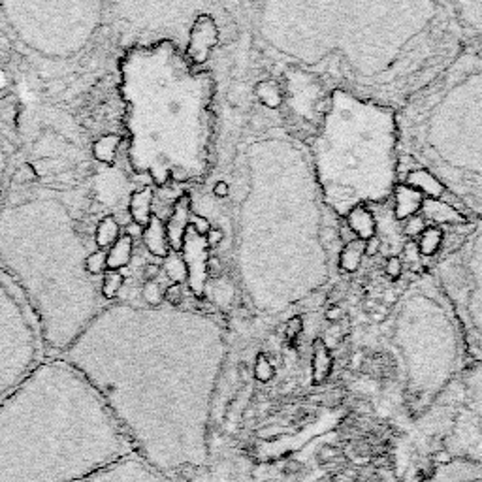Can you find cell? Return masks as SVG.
Instances as JSON below:
<instances>
[{
  "label": "cell",
  "instance_id": "cell-12",
  "mask_svg": "<svg viewBox=\"0 0 482 482\" xmlns=\"http://www.w3.org/2000/svg\"><path fill=\"white\" fill-rule=\"evenodd\" d=\"M142 240L145 249L153 256L166 258V256L170 255V243H168V236H166V225L157 215H153L149 225L143 228Z\"/></svg>",
  "mask_w": 482,
  "mask_h": 482
},
{
  "label": "cell",
  "instance_id": "cell-34",
  "mask_svg": "<svg viewBox=\"0 0 482 482\" xmlns=\"http://www.w3.org/2000/svg\"><path fill=\"white\" fill-rule=\"evenodd\" d=\"M158 275H160V266H157V264L145 266V271H143V279L145 281H157Z\"/></svg>",
  "mask_w": 482,
  "mask_h": 482
},
{
  "label": "cell",
  "instance_id": "cell-19",
  "mask_svg": "<svg viewBox=\"0 0 482 482\" xmlns=\"http://www.w3.org/2000/svg\"><path fill=\"white\" fill-rule=\"evenodd\" d=\"M407 183L411 188H420L426 194H429L433 200L443 194V185L426 170H414L407 175Z\"/></svg>",
  "mask_w": 482,
  "mask_h": 482
},
{
  "label": "cell",
  "instance_id": "cell-41",
  "mask_svg": "<svg viewBox=\"0 0 482 482\" xmlns=\"http://www.w3.org/2000/svg\"><path fill=\"white\" fill-rule=\"evenodd\" d=\"M326 315H328V318H330V320H338V318H341V315H343V313H341V309L339 307H333V309H330Z\"/></svg>",
  "mask_w": 482,
  "mask_h": 482
},
{
  "label": "cell",
  "instance_id": "cell-8",
  "mask_svg": "<svg viewBox=\"0 0 482 482\" xmlns=\"http://www.w3.org/2000/svg\"><path fill=\"white\" fill-rule=\"evenodd\" d=\"M426 482H482V461L471 458H452L433 469Z\"/></svg>",
  "mask_w": 482,
  "mask_h": 482
},
{
  "label": "cell",
  "instance_id": "cell-22",
  "mask_svg": "<svg viewBox=\"0 0 482 482\" xmlns=\"http://www.w3.org/2000/svg\"><path fill=\"white\" fill-rule=\"evenodd\" d=\"M85 270L89 273L90 277L102 279L107 273V251H100L94 249L87 260H85Z\"/></svg>",
  "mask_w": 482,
  "mask_h": 482
},
{
  "label": "cell",
  "instance_id": "cell-6",
  "mask_svg": "<svg viewBox=\"0 0 482 482\" xmlns=\"http://www.w3.org/2000/svg\"><path fill=\"white\" fill-rule=\"evenodd\" d=\"M77 482H172L164 474L151 467L136 452L128 454L125 458L113 461L110 466L98 469L89 477Z\"/></svg>",
  "mask_w": 482,
  "mask_h": 482
},
{
  "label": "cell",
  "instance_id": "cell-20",
  "mask_svg": "<svg viewBox=\"0 0 482 482\" xmlns=\"http://www.w3.org/2000/svg\"><path fill=\"white\" fill-rule=\"evenodd\" d=\"M125 285V275L120 271H107L104 277H102V285H100V296L105 303H112L117 301L120 296Z\"/></svg>",
  "mask_w": 482,
  "mask_h": 482
},
{
  "label": "cell",
  "instance_id": "cell-38",
  "mask_svg": "<svg viewBox=\"0 0 482 482\" xmlns=\"http://www.w3.org/2000/svg\"><path fill=\"white\" fill-rule=\"evenodd\" d=\"M405 256L409 260H414V258L418 256V245H416L414 241H409L405 245Z\"/></svg>",
  "mask_w": 482,
  "mask_h": 482
},
{
  "label": "cell",
  "instance_id": "cell-15",
  "mask_svg": "<svg viewBox=\"0 0 482 482\" xmlns=\"http://www.w3.org/2000/svg\"><path fill=\"white\" fill-rule=\"evenodd\" d=\"M120 140L119 134H105L100 136L98 140H94L92 147H90V153L97 162L105 166H113L115 160L119 157V149H120Z\"/></svg>",
  "mask_w": 482,
  "mask_h": 482
},
{
  "label": "cell",
  "instance_id": "cell-16",
  "mask_svg": "<svg viewBox=\"0 0 482 482\" xmlns=\"http://www.w3.org/2000/svg\"><path fill=\"white\" fill-rule=\"evenodd\" d=\"M346 223H348V228H351L362 241H368L371 240V238H375V218H373V215H371L368 210H364V207L353 210L348 213Z\"/></svg>",
  "mask_w": 482,
  "mask_h": 482
},
{
  "label": "cell",
  "instance_id": "cell-30",
  "mask_svg": "<svg viewBox=\"0 0 482 482\" xmlns=\"http://www.w3.org/2000/svg\"><path fill=\"white\" fill-rule=\"evenodd\" d=\"M303 330V320H301L300 316H294V318H290L288 322H286V338L288 339H294L300 331Z\"/></svg>",
  "mask_w": 482,
  "mask_h": 482
},
{
  "label": "cell",
  "instance_id": "cell-3",
  "mask_svg": "<svg viewBox=\"0 0 482 482\" xmlns=\"http://www.w3.org/2000/svg\"><path fill=\"white\" fill-rule=\"evenodd\" d=\"M132 452L94 388L60 358L0 403V482H77Z\"/></svg>",
  "mask_w": 482,
  "mask_h": 482
},
{
  "label": "cell",
  "instance_id": "cell-14",
  "mask_svg": "<svg viewBox=\"0 0 482 482\" xmlns=\"http://www.w3.org/2000/svg\"><path fill=\"white\" fill-rule=\"evenodd\" d=\"M134 253V240L127 233H120V238L112 247L107 249V271H120L127 268L132 260Z\"/></svg>",
  "mask_w": 482,
  "mask_h": 482
},
{
  "label": "cell",
  "instance_id": "cell-26",
  "mask_svg": "<svg viewBox=\"0 0 482 482\" xmlns=\"http://www.w3.org/2000/svg\"><path fill=\"white\" fill-rule=\"evenodd\" d=\"M256 89H258L256 92H258L260 100H262L264 104L268 105V107H277V105L281 104V92H279L277 83L264 81L260 83Z\"/></svg>",
  "mask_w": 482,
  "mask_h": 482
},
{
  "label": "cell",
  "instance_id": "cell-2",
  "mask_svg": "<svg viewBox=\"0 0 482 482\" xmlns=\"http://www.w3.org/2000/svg\"><path fill=\"white\" fill-rule=\"evenodd\" d=\"M90 243L64 190L12 185L0 205V268L30 303L49 358H59L105 305L102 279L85 270Z\"/></svg>",
  "mask_w": 482,
  "mask_h": 482
},
{
  "label": "cell",
  "instance_id": "cell-18",
  "mask_svg": "<svg viewBox=\"0 0 482 482\" xmlns=\"http://www.w3.org/2000/svg\"><path fill=\"white\" fill-rule=\"evenodd\" d=\"M422 210H424V217L433 223H459L461 215L458 211H454L451 205L439 202V200H424L422 203Z\"/></svg>",
  "mask_w": 482,
  "mask_h": 482
},
{
  "label": "cell",
  "instance_id": "cell-1",
  "mask_svg": "<svg viewBox=\"0 0 482 482\" xmlns=\"http://www.w3.org/2000/svg\"><path fill=\"white\" fill-rule=\"evenodd\" d=\"M187 315L112 301L60 360L94 388L134 452L172 482H210L217 422L210 388L179 351Z\"/></svg>",
  "mask_w": 482,
  "mask_h": 482
},
{
  "label": "cell",
  "instance_id": "cell-24",
  "mask_svg": "<svg viewBox=\"0 0 482 482\" xmlns=\"http://www.w3.org/2000/svg\"><path fill=\"white\" fill-rule=\"evenodd\" d=\"M140 296H142V301L145 303V307L151 309H158L162 305V301H164V290H162V286L158 285L157 281H145Z\"/></svg>",
  "mask_w": 482,
  "mask_h": 482
},
{
  "label": "cell",
  "instance_id": "cell-36",
  "mask_svg": "<svg viewBox=\"0 0 482 482\" xmlns=\"http://www.w3.org/2000/svg\"><path fill=\"white\" fill-rule=\"evenodd\" d=\"M220 241H223V230L220 228H211L210 232H207V243H210L211 247H215Z\"/></svg>",
  "mask_w": 482,
  "mask_h": 482
},
{
  "label": "cell",
  "instance_id": "cell-17",
  "mask_svg": "<svg viewBox=\"0 0 482 482\" xmlns=\"http://www.w3.org/2000/svg\"><path fill=\"white\" fill-rule=\"evenodd\" d=\"M424 198L418 190L411 187H399L398 188V203H396V213L399 218L413 217L416 211L420 210Z\"/></svg>",
  "mask_w": 482,
  "mask_h": 482
},
{
  "label": "cell",
  "instance_id": "cell-33",
  "mask_svg": "<svg viewBox=\"0 0 482 482\" xmlns=\"http://www.w3.org/2000/svg\"><path fill=\"white\" fill-rule=\"evenodd\" d=\"M192 226H194V230L200 233V236H203V233H207L211 230L210 220H207V218L200 217V215L192 218Z\"/></svg>",
  "mask_w": 482,
  "mask_h": 482
},
{
  "label": "cell",
  "instance_id": "cell-25",
  "mask_svg": "<svg viewBox=\"0 0 482 482\" xmlns=\"http://www.w3.org/2000/svg\"><path fill=\"white\" fill-rule=\"evenodd\" d=\"M441 241H443V233H441V230L439 228H428V230H424L422 232V238H420V245H418V249L422 251V255H433L437 249L441 247Z\"/></svg>",
  "mask_w": 482,
  "mask_h": 482
},
{
  "label": "cell",
  "instance_id": "cell-40",
  "mask_svg": "<svg viewBox=\"0 0 482 482\" xmlns=\"http://www.w3.org/2000/svg\"><path fill=\"white\" fill-rule=\"evenodd\" d=\"M142 233H143L142 226L134 225V223H130V225L127 226V236H128V238H132V240H134V236L138 238V236H142Z\"/></svg>",
  "mask_w": 482,
  "mask_h": 482
},
{
  "label": "cell",
  "instance_id": "cell-9",
  "mask_svg": "<svg viewBox=\"0 0 482 482\" xmlns=\"http://www.w3.org/2000/svg\"><path fill=\"white\" fill-rule=\"evenodd\" d=\"M217 38L215 32V23L211 21L210 17H198V21L192 27L190 32V42H188V55L192 57L194 62H203L207 57V49H210L213 42Z\"/></svg>",
  "mask_w": 482,
  "mask_h": 482
},
{
  "label": "cell",
  "instance_id": "cell-7",
  "mask_svg": "<svg viewBox=\"0 0 482 482\" xmlns=\"http://www.w3.org/2000/svg\"><path fill=\"white\" fill-rule=\"evenodd\" d=\"M17 151H19V145L15 142L14 130L0 115V205L6 200L8 192L12 190L15 170L19 168Z\"/></svg>",
  "mask_w": 482,
  "mask_h": 482
},
{
  "label": "cell",
  "instance_id": "cell-31",
  "mask_svg": "<svg viewBox=\"0 0 482 482\" xmlns=\"http://www.w3.org/2000/svg\"><path fill=\"white\" fill-rule=\"evenodd\" d=\"M401 268H403V264H401V260H399L398 256H390V258H388V262H386V273H388L392 279H398L399 275H401Z\"/></svg>",
  "mask_w": 482,
  "mask_h": 482
},
{
  "label": "cell",
  "instance_id": "cell-27",
  "mask_svg": "<svg viewBox=\"0 0 482 482\" xmlns=\"http://www.w3.org/2000/svg\"><path fill=\"white\" fill-rule=\"evenodd\" d=\"M330 368V356H328V351L324 343L318 339L315 341V371L316 375H326V371Z\"/></svg>",
  "mask_w": 482,
  "mask_h": 482
},
{
  "label": "cell",
  "instance_id": "cell-23",
  "mask_svg": "<svg viewBox=\"0 0 482 482\" xmlns=\"http://www.w3.org/2000/svg\"><path fill=\"white\" fill-rule=\"evenodd\" d=\"M164 271L173 285H181L188 275V270H187V266H185V262H183V258H179V256H175V255L166 256Z\"/></svg>",
  "mask_w": 482,
  "mask_h": 482
},
{
  "label": "cell",
  "instance_id": "cell-32",
  "mask_svg": "<svg viewBox=\"0 0 482 482\" xmlns=\"http://www.w3.org/2000/svg\"><path fill=\"white\" fill-rule=\"evenodd\" d=\"M164 300L170 301L172 305H177L183 300V292H181V285H172L164 292Z\"/></svg>",
  "mask_w": 482,
  "mask_h": 482
},
{
  "label": "cell",
  "instance_id": "cell-5",
  "mask_svg": "<svg viewBox=\"0 0 482 482\" xmlns=\"http://www.w3.org/2000/svg\"><path fill=\"white\" fill-rule=\"evenodd\" d=\"M49 358L44 333L19 286L0 268V403Z\"/></svg>",
  "mask_w": 482,
  "mask_h": 482
},
{
  "label": "cell",
  "instance_id": "cell-39",
  "mask_svg": "<svg viewBox=\"0 0 482 482\" xmlns=\"http://www.w3.org/2000/svg\"><path fill=\"white\" fill-rule=\"evenodd\" d=\"M207 270H210V273H213V275H218V273L223 271V264L218 262L215 256H211L210 262H207Z\"/></svg>",
  "mask_w": 482,
  "mask_h": 482
},
{
  "label": "cell",
  "instance_id": "cell-11",
  "mask_svg": "<svg viewBox=\"0 0 482 482\" xmlns=\"http://www.w3.org/2000/svg\"><path fill=\"white\" fill-rule=\"evenodd\" d=\"M188 200L187 196L179 198L175 205H173V213L168 225H166V236H168V243H170V249L173 251H179L181 245H183V238H185V230L188 226Z\"/></svg>",
  "mask_w": 482,
  "mask_h": 482
},
{
  "label": "cell",
  "instance_id": "cell-37",
  "mask_svg": "<svg viewBox=\"0 0 482 482\" xmlns=\"http://www.w3.org/2000/svg\"><path fill=\"white\" fill-rule=\"evenodd\" d=\"M379 245H381V241L377 240V238H371V240L364 243V253L368 256H373L379 251Z\"/></svg>",
  "mask_w": 482,
  "mask_h": 482
},
{
  "label": "cell",
  "instance_id": "cell-21",
  "mask_svg": "<svg viewBox=\"0 0 482 482\" xmlns=\"http://www.w3.org/2000/svg\"><path fill=\"white\" fill-rule=\"evenodd\" d=\"M364 243L366 241H351L339 258V266L345 271H356L362 262V255H364Z\"/></svg>",
  "mask_w": 482,
  "mask_h": 482
},
{
  "label": "cell",
  "instance_id": "cell-35",
  "mask_svg": "<svg viewBox=\"0 0 482 482\" xmlns=\"http://www.w3.org/2000/svg\"><path fill=\"white\" fill-rule=\"evenodd\" d=\"M213 194L217 196V198H226V196L230 194V187H228V183H226V181H217V183H215V187H213Z\"/></svg>",
  "mask_w": 482,
  "mask_h": 482
},
{
  "label": "cell",
  "instance_id": "cell-13",
  "mask_svg": "<svg viewBox=\"0 0 482 482\" xmlns=\"http://www.w3.org/2000/svg\"><path fill=\"white\" fill-rule=\"evenodd\" d=\"M120 238V225L117 218L113 215H104L100 218L94 226V232H92V243L94 249L100 251H107L112 247L115 241Z\"/></svg>",
  "mask_w": 482,
  "mask_h": 482
},
{
  "label": "cell",
  "instance_id": "cell-28",
  "mask_svg": "<svg viewBox=\"0 0 482 482\" xmlns=\"http://www.w3.org/2000/svg\"><path fill=\"white\" fill-rule=\"evenodd\" d=\"M255 375L258 377L260 381H268V379L273 375V366H271L270 362L266 360L264 356H258V360H256Z\"/></svg>",
  "mask_w": 482,
  "mask_h": 482
},
{
  "label": "cell",
  "instance_id": "cell-10",
  "mask_svg": "<svg viewBox=\"0 0 482 482\" xmlns=\"http://www.w3.org/2000/svg\"><path fill=\"white\" fill-rule=\"evenodd\" d=\"M153 198H155V192L149 185H143L142 188H138L130 194L127 207L128 215L134 225L142 226V228L149 225L151 218H153Z\"/></svg>",
  "mask_w": 482,
  "mask_h": 482
},
{
  "label": "cell",
  "instance_id": "cell-29",
  "mask_svg": "<svg viewBox=\"0 0 482 482\" xmlns=\"http://www.w3.org/2000/svg\"><path fill=\"white\" fill-rule=\"evenodd\" d=\"M424 230H426V228H424V218L416 217V215L409 217V220H407L405 225V232L409 233V236H418V233H422Z\"/></svg>",
  "mask_w": 482,
  "mask_h": 482
},
{
  "label": "cell",
  "instance_id": "cell-4",
  "mask_svg": "<svg viewBox=\"0 0 482 482\" xmlns=\"http://www.w3.org/2000/svg\"><path fill=\"white\" fill-rule=\"evenodd\" d=\"M10 30L44 57H68L85 47L102 21L104 4H0Z\"/></svg>",
  "mask_w": 482,
  "mask_h": 482
}]
</instances>
